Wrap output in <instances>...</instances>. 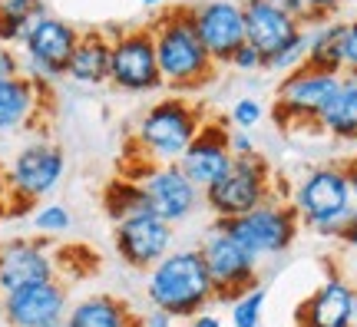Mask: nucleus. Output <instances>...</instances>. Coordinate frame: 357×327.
<instances>
[{
  "instance_id": "nucleus-9",
  "label": "nucleus",
  "mask_w": 357,
  "mask_h": 327,
  "mask_svg": "<svg viewBox=\"0 0 357 327\" xmlns=\"http://www.w3.org/2000/svg\"><path fill=\"white\" fill-rule=\"evenodd\" d=\"M202 258L212 277V288H215V301H235L242 291L255 288L258 281V258L242 241L231 235L222 222H212V228L205 231L202 238Z\"/></svg>"
},
{
  "instance_id": "nucleus-34",
  "label": "nucleus",
  "mask_w": 357,
  "mask_h": 327,
  "mask_svg": "<svg viewBox=\"0 0 357 327\" xmlns=\"http://www.w3.org/2000/svg\"><path fill=\"white\" fill-rule=\"evenodd\" d=\"M229 149H231L235 159H242V155H255L258 142H255V136H252L248 129H229Z\"/></svg>"
},
{
  "instance_id": "nucleus-29",
  "label": "nucleus",
  "mask_w": 357,
  "mask_h": 327,
  "mask_svg": "<svg viewBox=\"0 0 357 327\" xmlns=\"http://www.w3.org/2000/svg\"><path fill=\"white\" fill-rule=\"evenodd\" d=\"M305 50H307V43H305V30H301L294 40H288V43L278 47L271 56H265V73H278V76L291 73L294 66L305 63Z\"/></svg>"
},
{
  "instance_id": "nucleus-42",
  "label": "nucleus",
  "mask_w": 357,
  "mask_h": 327,
  "mask_svg": "<svg viewBox=\"0 0 357 327\" xmlns=\"http://www.w3.org/2000/svg\"><path fill=\"white\" fill-rule=\"evenodd\" d=\"M47 327H63V321H60V324H47Z\"/></svg>"
},
{
  "instance_id": "nucleus-5",
  "label": "nucleus",
  "mask_w": 357,
  "mask_h": 327,
  "mask_svg": "<svg viewBox=\"0 0 357 327\" xmlns=\"http://www.w3.org/2000/svg\"><path fill=\"white\" fill-rule=\"evenodd\" d=\"M66 176V152L60 142L40 136L24 142L7 162V185H10V205L7 218L30 215L33 205L47 201L60 189Z\"/></svg>"
},
{
  "instance_id": "nucleus-26",
  "label": "nucleus",
  "mask_w": 357,
  "mask_h": 327,
  "mask_svg": "<svg viewBox=\"0 0 357 327\" xmlns=\"http://www.w3.org/2000/svg\"><path fill=\"white\" fill-rule=\"evenodd\" d=\"M43 13H50L43 0H0V43L20 47Z\"/></svg>"
},
{
  "instance_id": "nucleus-4",
  "label": "nucleus",
  "mask_w": 357,
  "mask_h": 327,
  "mask_svg": "<svg viewBox=\"0 0 357 327\" xmlns=\"http://www.w3.org/2000/svg\"><path fill=\"white\" fill-rule=\"evenodd\" d=\"M288 201L294 205V212L301 218V228L314 231L321 238H341L357 208L347 165L307 169L305 176L298 178V185H294Z\"/></svg>"
},
{
  "instance_id": "nucleus-7",
  "label": "nucleus",
  "mask_w": 357,
  "mask_h": 327,
  "mask_svg": "<svg viewBox=\"0 0 357 327\" xmlns=\"http://www.w3.org/2000/svg\"><path fill=\"white\" fill-rule=\"evenodd\" d=\"M215 222L229 228L258 261L284 254L294 245V238L301 235V218L294 212V205L275 199V195L255 205L252 212L238 215V218H215Z\"/></svg>"
},
{
  "instance_id": "nucleus-36",
  "label": "nucleus",
  "mask_w": 357,
  "mask_h": 327,
  "mask_svg": "<svg viewBox=\"0 0 357 327\" xmlns=\"http://www.w3.org/2000/svg\"><path fill=\"white\" fill-rule=\"evenodd\" d=\"M139 321H142V327H176V317L169 314V311H162V307H153V304H149V311Z\"/></svg>"
},
{
  "instance_id": "nucleus-40",
  "label": "nucleus",
  "mask_w": 357,
  "mask_h": 327,
  "mask_svg": "<svg viewBox=\"0 0 357 327\" xmlns=\"http://www.w3.org/2000/svg\"><path fill=\"white\" fill-rule=\"evenodd\" d=\"M341 241H344V245H351V248H357V208H354V215H351V222H347Z\"/></svg>"
},
{
  "instance_id": "nucleus-41",
  "label": "nucleus",
  "mask_w": 357,
  "mask_h": 327,
  "mask_svg": "<svg viewBox=\"0 0 357 327\" xmlns=\"http://www.w3.org/2000/svg\"><path fill=\"white\" fill-rule=\"evenodd\" d=\"M142 7H159V3H162V0H139Z\"/></svg>"
},
{
  "instance_id": "nucleus-30",
  "label": "nucleus",
  "mask_w": 357,
  "mask_h": 327,
  "mask_svg": "<svg viewBox=\"0 0 357 327\" xmlns=\"http://www.w3.org/2000/svg\"><path fill=\"white\" fill-rule=\"evenodd\" d=\"M261 119H265V106H261V100H255V96H238V100L231 102V109H229L231 129H248V132H252Z\"/></svg>"
},
{
  "instance_id": "nucleus-25",
  "label": "nucleus",
  "mask_w": 357,
  "mask_h": 327,
  "mask_svg": "<svg viewBox=\"0 0 357 327\" xmlns=\"http://www.w3.org/2000/svg\"><path fill=\"white\" fill-rule=\"evenodd\" d=\"M102 212L109 215V222H123V218H136V215H149L153 212V201L146 195L139 178L132 176H119L109 178L102 185Z\"/></svg>"
},
{
  "instance_id": "nucleus-14",
  "label": "nucleus",
  "mask_w": 357,
  "mask_h": 327,
  "mask_svg": "<svg viewBox=\"0 0 357 327\" xmlns=\"http://www.w3.org/2000/svg\"><path fill=\"white\" fill-rule=\"evenodd\" d=\"M113 248L126 268L149 271L159 258H166L176 248V225L155 212L123 218L113 225Z\"/></svg>"
},
{
  "instance_id": "nucleus-15",
  "label": "nucleus",
  "mask_w": 357,
  "mask_h": 327,
  "mask_svg": "<svg viewBox=\"0 0 357 327\" xmlns=\"http://www.w3.org/2000/svg\"><path fill=\"white\" fill-rule=\"evenodd\" d=\"M189 7L195 33L208 56L218 63V70L229 66L231 53L245 43V3L242 0H202Z\"/></svg>"
},
{
  "instance_id": "nucleus-11",
  "label": "nucleus",
  "mask_w": 357,
  "mask_h": 327,
  "mask_svg": "<svg viewBox=\"0 0 357 327\" xmlns=\"http://www.w3.org/2000/svg\"><path fill=\"white\" fill-rule=\"evenodd\" d=\"M77 40L79 26H73L63 17L43 13L20 43V70L40 83H50V86L60 83L66 79V66L77 50Z\"/></svg>"
},
{
  "instance_id": "nucleus-33",
  "label": "nucleus",
  "mask_w": 357,
  "mask_h": 327,
  "mask_svg": "<svg viewBox=\"0 0 357 327\" xmlns=\"http://www.w3.org/2000/svg\"><path fill=\"white\" fill-rule=\"evenodd\" d=\"M305 3V24H314V20H328L344 7L347 0H301Z\"/></svg>"
},
{
  "instance_id": "nucleus-20",
  "label": "nucleus",
  "mask_w": 357,
  "mask_h": 327,
  "mask_svg": "<svg viewBox=\"0 0 357 327\" xmlns=\"http://www.w3.org/2000/svg\"><path fill=\"white\" fill-rule=\"evenodd\" d=\"M301 30H305L301 17L278 10L271 3H261V0H245V40L261 56H271L278 47H284L288 40L298 37Z\"/></svg>"
},
{
  "instance_id": "nucleus-19",
  "label": "nucleus",
  "mask_w": 357,
  "mask_h": 327,
  "mask_svg": "<svg viewBox=\"0 0 357 327\" xmlns=\"http://www.w3.org/2000/svg\"><path fill=\"white\" fill-rule=\"evenodd\" d=\"M231 149H229V126H222L218 119H205V126L199 129V136L189 142V149L178 155L176 162L185 176L205 189L212 185L225 169L231 165Z\"/></svg>"
},
{
  "instance_id": "nucleus-35",
  "label": "nucleus",
  "mask_w": 357,
  "mask_h": 327,
  "mask_svg": "<svg viewBox=\"0 0 357 327\" xmlns=\"http://www.w3.org/2000/svg\"><path fill=\"white\" fill-rule=\"evenodd\" d=\"M17 73H24L20 70V53L7 47V43H0V79H10Z\"/></svg>"
},
{
  "instance_id": "nucleus-1",
  "label": "nucleus",
  "mask_w": 357,
  "mask_h": 327,
  "mask_svg": "<svg viewBox=\"0 0 357 327\" xmlns=\"http://www.w3.org/2000/svg\"><path fill=\"white\" fill-rule=\"evenodd\" d=\"M153 43H155V60H159V73H162V86L169 93H199L218 76V63L208 56L202 40L195 33L192 24V7H169L159 13L153 24Z\"/></svg>"
},
{
  "instance_id": "nucleus-39",
  "label": "nucleus",
  "mask_w": 357,
  "mask_h": 327,
  "mask_svg": "<svg viewBox=\"0 0 357 327\" xmlns=\"http://www.w3.org/2000/svg\"><path fill=\"white\" fill-rule=\"evenodd\" d=\"M189 327H225L218 314H208V311H199L195 317H189Z\"/></svg>"
},
{
  "instance_id": "nucleus-37",
  "label": "nucleus",
  "mask_w": 357,
  "mask_h": 327,
  "mask_svg": "<svg viewBox=\"0 0 357 327\" xmlns=\"http://www.w3.org/2000/svg\"><path fill=\"white\" fill-rule=\"evenodd\" d=\"M7 205H10V185H7V165L0 162V222L7 218Z\"/></svg>"
},
{
  "instance_id": "nucleus-3",
  "label": "nucleus",
  "mask_w": 357,
  "mask_h": 327,
  "mask_svg": "<svg viewBox=\"0 0 357 327\" xmlns=\"http://www.w3.org/2000/svg\"><path fill=\"white\" fill-rule=\"evenodd\" d=\"M202 126V106L189 100L185 93H169L139 116L129 136V149L142 162H176Z\"/></svg>"
},
{
  "instance_id": "nucleus-13",
  "label": "nucleus",
  "mask_w": 357,
  "mask_h": 327,
  "mask_svg": "<svg viewBox=\"0 0 357 327\" xmlns=\"http://www.w3.org/2000/svg\"><path fill=\"white\" fill-rule=\"evenodd\" d=\"M66 311H70V288L60 277L33 281V284L0 294V324L3 327L60 324Z\"/></svg>"
},
{
  "instance_id": "nucleus-17",
  "label": "nucleus",
  "mask_w": 357,
  "mask_h": 327,
  "mask_svg": "<svg viewBox=\"0 0 357 327\" xmlns=\"http://www.w3.org/2000/svg\"><path fill=\"white\" fill-rule=\"evenodd\" d=\"M56 271H60L56 252L43 235H37V238H10L0 245V294L33 284V281L56 277Z\"/></svg>"
},
{
  "instance_id": "nucleus-10",
  "label": "nucleus",
  "mask_w": 357,
  "mask_h": 327,
  "mask_svg": "<svg viewBox=\"0 0 357 327\" xmlns=\"http://www.w3.org/2000/svg\"><path fill=\"white\" fill-rule=\"evenodd\" d=\"M113 37L109 53V83L119 93L146 96L162 89V73L155 60V43L149 26H126V30H106Z\"/></svg>"
},
{
  "instance_id": "nucleus-6",
  "label": "nucleus",
  "mask_w": 357,
  "mask_h": 327,
  "mask_svg": "<svg viewBox=\"0 0 357 327\" xmlns=\"http://www.w3.org/2000/svg\"><path fill=\"white\" fill-rule=\"evenodd\" d=\"M275 195V178L268 169L265 155H242L231 159V165L222 176L202 189V205L215 218H238V215L252 212L255 205Z\"/></svg>"
},
{
  "instance_id": "nucleus-31",
  "label": "nucleus",
  "mask_w": 357,
  "mask_h": 327,
  "mask_svg": "<svg viewBox=\"0 0 357 327\" xmlns=\"http://www.w3.org/2000/svg\"><path fill=\"white\" fill-rule=\"evenodd\" d=\"M231 70H238V73H265V56L245 40L238 50L231 53V60H229Z\"/></svg>"
},
{
  "instance_id": "nucleus-23",
  "label": "nucleus",
  "mask_w": 357,
  "mask_h": 327,
  "mask_svg": "<svg viewBox=\"0 0 357 327\" xmlns=\"http://www.w3.org/2000/svg\"><path fill=\"white\" fill-rule=\"evenodd\" d=\"M318 129L341 142H357V73H341V83L318 116Z\"/></svg>"
},
{
  "instance_id": "nucleus-24",
  "label": "nucleus",
  "mask_w": 357,
  "mask_h": 327,
  "mask_svg": "<svg viewBox=\"0 0 357 327\" xmlns=\"http://www.w3.org/2000/svg\"><path fill=\"white\" fill-rule=\"evenodd\" d=\"M344 20H314L305 24V63L324 73H344V50H341Z\"/></svg>"
},
{
  "instance_id": "nucleus-21",
  "label": "nucleus",
  "mask_w": 357,
  "mask_h": 327,
  "mask_svg": "<svg viewBox=\"0 0 357 327\" xmlns=\"http://www.w3.org/2000/svg\"><path fill=\"white\" fill-rule=\"evenodd\" d=\"M109 53H113V37L106 30H79L77 50L66 66V79L77 86L109 83Z\"/></svg>"
},
{
  "instance_id": "nucleus-32",
  "label": "nucleus",
  "mask_w": 357,
  "mask_h": 327,
  "mask_svg": "<svg viewBox=\"0 0 357 327\" xmlns=\"http://www.w3.org/2000/svg\"><path fill=\"white\" fill-rule=\"evenodd\" d=\"M341 50H344V73H357V17L354 20H344Z\"/></svg>"
},
{
  "instance_id": "nucleus-27",
  "label": "nucleus",
  "mask_w": 357,
  "mask_h": 327,
  "mask_svg": "<svg viewBox=\"0 0 357 327\" xmlns=\"http://www.w3.org/2000/svg\"><path fill=\"white\" fill-rule=\"evenodd\" d=\"M265 301H268V284L258 281L255 288L242 291L231 304V327H261V317H265Z\"/></svg>"
},
{
  "instance_id": "nucleus-16",
  "label": "nucleus",
  "mask_w": 357,
  "mask_h": 327,
  "mask_svg": "<svg viewBox=\"0 0 357 327\" xmlns=\"http://www.w3.org/2000/svg\"><path fill=\"white\" fill-rule=\"evenodd\" d=\"M53 86L40 83L33 76L17 73L10 79H0V136L30 132L50 113Z\"/></svg>"
},
{
  "instance_id": "nucleus-18",
  "label": "nucleus",
  "mask_w": 357,
  "mask_h": 327,
  "mask_svg": "<svg viewBox=\"0 0 357 327\" xmlns=\"http://www.w3.org/2000/svg\"><path fill=\"white\" fill-rule=\"evenodd\" d=\"M357 288L344 277H328L298 304V327H354Z\"/></svg>"
},
{
  "instance_id": "nucleus-38",
  "label": "nucleus",
  "mask_w": 357,
  "mask_h": 327,
  "mask_svg": "<svg viewBox=\"0 0 357 327\" xmlns=\"http://www.w3.org/2000/svg\"><path fill=\"white\" fill-rule=\"evenodd\" d=\"M242 3H245V0H242ZM261 3H271V7L288 10V13H294V17H301V20H305V3H301V0H261Z\"/></svg>"
},
{
  "instance_id": "nucleus-12",
  "label": "nucleus",
  "mask_w": 357,
  "mask_h": 327,
  "mask_svg": "<svg viewBox=\"0 0 357 327\" xmlns=\"http://www.w3.org/2000/svg\"><path fill=\"white\" fill-rule=\"evenodd\" d=\"M126 176L139 178L149 201H153V212L172 225L192 218L195 208L202 205V189L178 169V162H142L139 159L136 169Z\"/></svg>"
},
{
  "instance_id": "nucleus-22",
  "label": "nucleus",
  "mask_w": 357,
  "mask_h": 327,
  "mask_svg": "<svg viewBox=\"0 0 357 327\" xmlns=\"http://www.w3.org/2000/svg\"><path fill=\"white\" fill-rule=\"evenodd\" d=\"M63 327H142V321L129 301L102 291V294H86L70 304Z\"/></svg>"
},
{
  "instance_id": "nucleus-2",
  "label": "nucleus",
  "mask_w": 357,
  "mask_h": 327,
  "mask_svg": "<svg viewBox=\"0 0 357 327\" xmlns=\"http://www.w3.org/2000/svg\"><path fill=\"white\" fill-rule=\"evenodd\" d=\"M146 298L176 321H189L208 304H215V288L202 248H172L166 258H159L146 271Z\"/></svg>"
},
{
  "instance_id": "nucleus-8",
  "label": "nucleus",
  "mask_w": 357,
  "mask_h": 327,
  "mask_svg": "<svg viewBox=\"0 0 357 327\" xmlns=\"http://www.w3.org/2000/svg\"><path fill=\"white\" fill-rule=\"evenodd\" d=\"M337 83H341V73H324V70H314L307 63L294 66L275 86V106H271L275 123L284 129L318 126V116L324 113Z\"/></svg>"
},
{
  "instance_id": "nucleus-43",
  "label": "nucleus",
  "mask_w": 357,
  "mask_h": 327,
  "mask_svg": "<svg viewBox=\"0 0 357 327\" xmlns=\"http://www.w3.org/2000/svg\"><path fill=\"white\" fill-rule=\"evenodd\" d=\"M354 327H357V321H354Z\"/></svg>"
},
{
  "instance_id": "nucleus-28",
  "label": "nucleus",
  "mask_w": 357,
  "mask_h": 327,
  "mask_svg": "<svg viewBox=\"0 0 357 327\" xmlns=\"http://www.w3.org/2000/svg\"><path fill=\"white\" fill-rule=\"evenodd\" d=\"M30 222L37 228V235H43V238H60V235H66V231L73 228V215H70V208L60 205V201H40L37 208L30 212Z\"/></svg>"
}]
</instances>
